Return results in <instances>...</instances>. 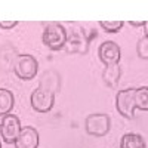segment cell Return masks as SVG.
<instances>
[{
  "mask_svg": "<svg viewBox=\"0 0 148 148\" xmlns=\"http://www.w3.org/2000/svg\"><path fill=\"white\" fill-rule=\"evenodd\" d=\"M42 40L51 51H61L67 42V30L59 22H47L43 30Z\"/></svg>",
  "mask_w": 148,
  "mask_h": 148,
  "instance_id": "1",
  "label": "cell"
},
{
  "mask_svg": "<svg viewBox=\"0 0 148 148\" xmlns=\"http://www.w3.org/2000/svg\"><path fill=\"white\" fill-rule=\"evenodd\" d=\"M12 70L19 80H33L39 71V62L33 55L21 53L15 58Z\"/></svg>",
  "mask_w": 148,
  "mask_h": 148,
  "instance_id": "2",
  "label": "cell"
},
{
  "mask_svg": "<svg viewBox=\"0 0 148 148\" xmlns=\"http://www.w3.org/2000/svg\"><path fill=\"white\" fill-rule=\"evenodd\" d=\"M84 129L90 136H95V138L105 136L111 129V119L105 113L89 114L84 120Z\"/></svg>",
  "mask_w": 148,
  "mask_h": 148,
  "instance_id": "3",
  "label": "cell"
},
{
  "mask_svg": "<svg viewBox=\"0 0 148 148\" xmlns=\"http://www.w3.org/2000/svg\"><path fill=\"white\" fill-rule=\"evenodd\" d=\"M22 126L15 114H5L0 117V136L6 144H14L18 138Z\"/></svg>",
  "mask_w": 148,
  "mask_h": 148,
  "instance_id": "4",
  "label": "cell"
},
{
  "mask_svg": "<svg viewBox=\"0 0 148 148\" xmlns=\"http://www.w3.org/2000/svg\"><path fill=\"white\" fill-rule=\"evenodd\" d=\"M116 108L119 114L125 119H133L135 117V88L119 90L116 95Z\"/></svg>",
  "mask_w": 148,
  "mask_h": 148,
  "instance_id": "5",
  "label": "cell"
},
{
  "mask_svg": "<svg viewBox=\"0 0 148 148\" xmlns=\"http://www.w3.org/2000/svg\"><path fill=\"white\" fill-rule=\"evenodd\" d=\"M90 37L86 36L84 30H73L71 34H67V42L64 49L67 53H80L84 55L89 51Z\"/></svg>",
  "mask_w": 148,
  "mask_h": 148,
  "instance_id": "6",
  "label": "cell"
},
{
  "mask_svg": "<svg viewBox=\"0 0 148 148\" xmlns=\"http://www.w3.org/2000/svg\"><path fill=\"white\" fill-rule=\"evenodd\" d=\"M30 102L37 113H49L55 105V93L49 92L43 88H37L30 96Z\"/></svg>",
  "mask_w": 148,
  "mask_h": 148,
  "instance_id": "7",
  "label": "cell"
},
{
  "mask_svg": "<svg viewBox=\"0 0 148 148\" xmlns=\"http://www.w3.org/2000/svg\"><path fill=\"white\" fill-rule=\"evenodd\" d=\"M98 55L105 65L119 64L121 58V49L116 42H104L98 49Z\"/></svg>",
  "mask_w": 148,
  "mask_h": 148,
  "instance_id": "8",
  "label": "cell"
},
{
  "mask_svg": "<svg viewBox=\"0 0 148 148\" xmlns=\"http://www.w3.org/2000/svg\"><path fill=\"white\" fill-rule=\"evenodd\" d=\"M14 145L15 148H37L39 147V132L31 126H24Z\"/></svg>",
  "mask_w": 148,
  "mask_h": 148,
  "instance_id": "9",
  "label": "cell"
},
{
  "mask_svg": "<svg viewBox=\"0 0 148 148\" xmlns=\"http://www.w3.org/2000/svg\"><path fill=\"white\" fill-rule=\"evenodd\" d=\"M39 88H43L49 92H52V93H56L61 88V77H59V74L53 70H49L46 71L42 79H40V83H39Z\"/></svg>",
  "mask_w": 148,
  "mask_h": 148,
  "instance_id": "10",
  "label": "cell"
},
{
  "mask_svg": "<svg viewBox=\"0 0 148 148\" xmlns=\"http://www.w3.org/2000/svg\"><path fill=\"white\" fill-rule=\"evenodd\" d=\"M121 77V68L120 64H111L107 65L102 71V80L108 88H116Z\"/></svg>",
  "mask_w": 148,
  "mask_h": 148,
  "instance_id": "11",
  "label": "cell"
},
{
  "mask_svg": "<svg viewBox=\"0 0 148 148\" xmlns=\"http://www.w3.org/2000/svg\"><path fill=\"white\" fill-rule=\"evenodd\" d=\"M120 148H147L145 139L139 133H125L120 139Z\"/></svg>",
  "mask_w": 148,
  "mask_h": 148,
  "instance_id": "12",
  "label": "cell"
},
{
  "mask_svg": "<svg viewBox=\"0 0 148 148\" xmlns=\"http://www.w3.org/2000/svg\"><path fill=\"white\" fill-rule=\"evenodd\" d=\"M14 104H15V96L12 90L0 88V117L9 114L14 108Z\"/></svg>",
  "mask_w": 148,
  "mask_h": 148,
  "instance_id": "13",
  "label": "cell"
},
{
  "mask_svg": "<svg viewBox=\"0 0 148 148\" xmlns=\"http://www.w3.org/2000/svg\"><path fill=\"white\" fill-rule=\"evenodd\" d=\"M135 108L147 111L148 110V88H135Z\"/></svg>",
  "mask_w": 148,
  "mask_h": 148,
  "instance_id": "14",
  "label": "cell"
},
{
  "mask_svg": "<svg viewBox=\"0 0 148 148\" xmlns=\"http://www.w3.org/2000/svg\"><path fill=\"white\" fill-rule=\"evenodd\" d=\"M99 25L107 33H119L125 25V22L123 21H99Z\"/></svg>",
  "mask_w": 148,
  "mask_h": 148,
  "instance_id": "15",
  "label": "cell"
},
{
  "mask_svg": "<svg viewBox=\"0 0 148 148\" xmlns=\"http://www.w3.org/2000/svg\"><path fill=\"white\" fill-rule=\"evenodd\" d=\"M136 52L141 59H148V37H147V34H144L142 39H139V42L136 45Z\"/></svg>",
  "mask_w": 148,
  "mask_h": 148,
  "instance_id": "16",
  "label": "cell"
},
{
  "mask_svg": "<svg viewBox=\"0 0 148 148\" xmlns=\"http://www.w3.org/2000/svg\"><path fill=\"white\" fill-rule=\"evenodd\" d=\"M18 25V21H0V28H5V30H10Z\"/></svg>",
  "mask_w": 148,
  "mask_h": 148,
  "instance_id": "17",
  "label": "cell"
},
{
  "mask_svg": "<svg viewBox=\"0 0 148 148\" xmlns=\"http://www.w3.org/2000/svg\"><path fill=\"white\" fill-rule=\"evenodd\" d=\"M129 24H130L132 27H142L144 24H145V21H144V22H136V21H129Z\"/></svg>",
  "mask_w": 148,
  "mask_h": 148,
  "instance_id": "18",
  "label": "cell"
},
{
  "mask_svg": "<svg viewBox=\"0 0 148 148\" xmlns=\"http://www.w3.org/2000/svg\"><path fill=\"white\" fill-rule=\"evenodd\" d=\"M0 148H2V142H0Z\"/></svg>",
  "mask_w": 148,
  "mask_h": 148,
  "instance_id": "19",
  "label": "cell"
}]
</instances>
